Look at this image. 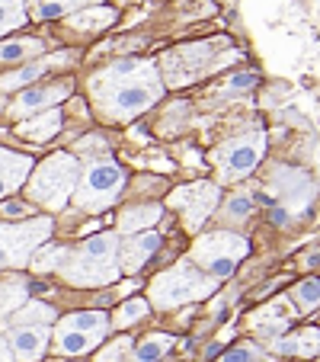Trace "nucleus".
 Wrapping results in <instances>:
<instances>
[{"label": "nucleus", "mask_w": 320, "mask_h": 362, "mask_svg": "<svg viewBox=\"0 0 320 362\" xmlns=\"http://www.w3.org/2000/svg\"><path fill=\"white\" fill-rule=\"evenodd\" d=\"M81 170H83L81 160L71 151H58V154H52V158L39 160L32 167V173L26 180V196L35 205L48 209V212H61L71 202V196H74Z\"/></svg>", "instance_id": "nucleus-3"}, {"label": "nucleus", "mask_w": 320, "mask_h": 362, "mask_svg": "<svg viewBox=\"0 0 320 362\" xmlns=\"http://www.w3.org/2000/svg\"><path fill=\"white\" fill-rule=\"evenodd\" d=\"M26 295H29V282L23 279V276L0 279V321L13 315L16 308L26 305Z\"/></svg>", "instance_id": "nucleus-23"}, {"label": "nucleus", "mask_w": 320, "mask_h": 362, "mask_svg": "<svg viewBox=\"0 0 320 362\" xmlns=\"http://www.w3.org/2000/svg\"><path fill=\"white\" fill-rule=\"evenodd\" d=\"M74 83L71 81H55V83H32L29 90H23L16 96V103L10 106V116L13 119H29V116H39L45 110H55L61 100H68Z\"/></svg>", "instance_id": "nucleus-11"}, {"label": "nucleus", "mask_w": 320, "mask_h": 362, "mask_svg": "<svg viewBox=\"0 0 320 362\" xmlns=\"http://www.w3.org/2000/svg\"><path fill=\"white\" fill-rule=\"evenodd\" d=\"M215 282L218 279H211L208 273H202L192 260H183L177 267L164 269L160 276H154V282H150V305L160 308V311H170V308L208 298L215 292Z\"/></svg>", "instance_id": "nucleus-4"}, {"label": "nucleus", "mask_w": 320, "mask_h": 362, "mask_svg": "<svg viewBox=\"0 0 320 362\" xmlns=\"http://www.w3.org/2000/svg\"><path fill=\"white\" fill-rule=\"evenodd\" d=\"M109 334V315L102 311H74L64 315L52 330V343L61 356H83L102 343Z\"/></svg>", "instance_id": "nucleus-6"}, {"label": "nucleus", "mask_w": 320, "mask_h": 362, "mask_svg": "<svg viewBox=\"0 0 320 362\" xmlns=\"http://www.w3.org/2000/svg\"><path fill=\"white\" fill-rule=\"evenodd\" d=\"M52 238V218H29L16 225H0V269H20L32 263L35 250Z\"/></svg>", "instance_id": "nucleus-7"}, {"label": "nucleus", "mask_w": 320, "mask_h": 362, "mask_svg": "<svg viewBox=\"0 0 320 362\" xmlns=\"http://www.w3.org/2000/svg\"><path fill=\"white\" fill-rule=\"evenodd\" d=\"M266 151V135L263 132H250L244 138H234L218 151V170L221 180H240L263 160Z\"/></svg>", "instance_id": "nucleus-9"}, {"label": "nucleus", "mask_w": 320, "mask_h": 362, "mask_svg": "<svg viewBox=\"0 0 320 362\" xmlns=\"http://www.w3.org/2000/svg\"><path fill=\"white\" fill-rule=\"evenodd\" d=\"M148 308H150V305H148L144 298H129V301H125V305L116 311L112 324H116V327H131V324H138L144 315H148Z\"/></svg>", "instance_id": "nucleus-29"}, {"label": "nucleus", "mask_w": 320, "mask_h": 362, "mask_svg": "<svg viewBox=\"0 0 320 362\" xmlns=\"http://www.w3.org/2000/svg\"><path fill=\"white\" fill-rule=\"evenodd\" d=\"M218 202H221V189L215 183H192L170 192V205L183 209V221L189 231H198L202 221L218 209Z\"/></svg>", "instance_id": "nucleus-10"}, {"label": "nucleus", "mask_w": 320, "mask_h": 362, "mask_svg": "<svg viewBox=\"0 0 320 362\" xmlns=\"http://www.w3.org/2000/svg\"><path fill=\"white\" fill-rule=\"evenodd\" d=\"M292 295L301 311H314V308H320V279H301L292 288Z\"/></svg>", "instance_id": "nucleus-28"}, {"label": "nucleus", "mask_w": 320, "mask_h": 362, "mask_svg": "<svg viewBox=\"0 0 320 362\" xmlns=\"http://www.w3.org/2000/svg\"><path fill=\"white\" fill-rule=\"evenodd\" d=\"M122 186H125V170L109 154L106 158H90V164L81 170L71 205L77 212H102L122 196Z\"/></svg>", "instance_id": "nucleus-5"}, {"label": "nucleus", "mask_w": 320, "mask_h": 362, "mask_svg": "<svg viewBox=\"0 0 320 362\" xmlns=\"http://www.w3.org/2000/svg\"><path fill=\"white\" fill-rule=\"evenodd\" d=\"M68 58H71L68 52H61V55H45V58H35V62L23 64V68L13 71V74H4L0 77V93H7V90H20V87H26V83H39L48 71L58 68V64H64Z\"/></svg>", "instance_id": "nucleus-17"}, {"label": "nucleus", "mask_w": 320, "mask_h": 362, "mask_svg": "<svg viewBox=\"0 0 320 362\" xmlns=\"http://www.w3.org/2000/svg\"><path fill=\"white\" fill-rule=\"evenodd\" d=\"M48 340H52L48 324H23V327L7 330V343L13 349L16 362H39L48 349Z\"/></svg>", "instance_id": "nucleus-13"}, {"label": "nucleus", "mask_w": 320, "mask_h": 362, "mask_svg": "<svg viewBox=\"0 0 320 362\" xmlns=\"http://www.w3.org/2000/svg\"><path fill=\"white\" fill-rule=\"evenodd\" d=\"M58 129H61V110L55 106V110H45V112H39V116L23 119V122L16 125V135L32 144H45L58 135Z\"/></svg>", "instance_id": "nucleus-18"}, {"label": "nucleus", "mask_w": 320, "mask_h": 362, "mask_svg": "<svg viewBox=\"0 0 320 362\" xmlns=\"http://www.w3.org/2000/svg\"><path fill=\"white\" fill-rule=\"evenodd\" d=\"M160 250V234L157 231H141V234H129V238L119 244V267L122 273L135 276L138 269H144V263Z\"/></svg>", "instance_id": "nucleus-14"}, {"label": "nucleus", "mask_w": 320, "mask_h": 362, "mask_svg": "<svg viewBox=\"0 0 320 362\" xmlns=\"http://www.w3.org/2000/svg\"><path fill=\"white\" fill-rule=\"evenodd\" d=\"M29 173H32V158L20 154V151L0 148V199H7L20 186H26Z\"/></svg>", "instance_id": "nucleus-15"}, {"label": "nucleus", "mask_w": 320, "mask_h": 362, "mask_svg": "<svg viewBox=\"0 0 320 362\" xmlns=\"http://www.w3.org/2000/svg\"><path fill=\"white\" fill-rule=\"evenodd\" d=\"M26 20H29L26 0H0V35L26 26Z\"/></svg>", "instance_id": "nucleus-26"}, {"label": "nucleus", "mask_w": 320, "mask_h": 362, "mask_svg": "<svg viewBox=\"0 0 320 362\" xmlns=\"http://www.w3.org/2000/svg\"><path fill=\"white\" fill-rule=\"evenodd\" d=\"M71 247H39V250H35V257H32V267L35 269H61L64 263L71 260Z\"/></svg>", "instance_id": "nucleus-27"}, {"label": "nucleus", "mask_w": 320, "mask_h": 362, "mask_svg": "<svg viewBox=\"0 0 320 362\" xmlns=\"http://www.w3.org/2000/svg\"><path fill=\"white\" fill-rule=\"evenodd\" d=\"M221 362H263V349L253 346V343H240V346L227 349Z\"/></svg>", "instance_id": "nucleus-30"}, {"label": "nucleus", "mask_w": 320, "mask_h": 362, "mask_svg": "<svg viewBox=\"0 0 320 362\" xmlns=\"http://www.w3.org/2000/svg\"><path fill=\"white\" fill-rule=\"evenodd\" d=\"M170 349H173L170 334H148L138 343H131V353L125 362H157V359H164Z\"/></svg>", "instance_id": "nucleus-20"}, {"label": "nucleus", "mask_w": 320, "mask_h": 362, "mask_svg": "<svg viewBox=\"0 0 320 362\" xmlns=\"http://www.w3.org/2000/svg\"><path fill=\"white\" fill-rule=\"evenodd\" d=\"M292 317H295V305L282 295V298H273L269 305H263L259 311H253L250 330L256 337H263V340H275V337H282L288 330Z\"/></svg>", "instance_id": "nucleus-12"}, {"label": "nucleus", "mask_w": 320, "mask_h": 362, "mask_svg": "<svg viewBox=\"0 0 320 362\" xmlns=\"http://www.w3.org/2000/svg\"><path fill=\"white\" fill-rule=\"evenodd\" d=\"M42 39H7L0 42V64H29L42 55Z\"/></svg>", "instance_id": "nucleus-21"}, {"label": "nucleus", "mask_w": 320, "mask_h": 362, "mask_svg": "<svg viewBox=\"0 0 320 362\" xmlns=\"http://www.w3.org/2000/svg\"><path fill=\"white\" fill-rule=\"evenodd\" d=\"M247 240L240 234H227V231H218V234H205V238L196 240L192 247L189 260L196 263L202 273H208L211 279H227V276L237 269V263L247 257Z\"/></svg>", "instance_id": "nucleus-8"}, {"label": "nucleus", "mask_w": 320, "mask_h": 362, "mask_svg": "<svg viewBox=\"0 0 320 362\" xmlns=\"http://www.w3.org/2000/svg\"><path fill=\"white\" fill-rule=\"evenodd\" d=\"M0 212L4 215H10V218H23V215H29L32 209H29L26 202H16V199H7V202L0 205Z\"/></svg>", "instance_id": "nucleus-33"}, {"label": "nucleus", "mask_w": 320, "mask_h": 362, "mask_svg": "<svg viewBox=\"0 0 320 362\" xmlns=\"http://www.w3.org/2000/svg\"><path fill=\"white\" fill-rule=\"evenodd\" d=\"M273 353L295 356V359H314L320 356V327H301L295 334H282L273 340Z\"/></svg>", "instance_id": "nucleus-16"}, {"label": "nucleus", "mask_w": 320, "mask_h": 362, "mask_svg": "<svg viewBox=\"0 0 320 362\" xmlns=\"http://www.w3.org/2000/svg\"><path fill=\"white\" fill-rule=\"evenodd\" d=\"M250 209H253V199L247 196V192L227 199V218H234V221H244L247 215H250Z\"/></svg>", "instance_id": "nucleus-32"}, {"label": "nucleus", "mask_w": 320, "mask_h": 362, "mask_svg": "<svg viewBox=\"0 0 320 362\" xmlns=\"http://www.w3.org/2000/svg\"><path fill=\"white\" fill-rule=\"evenodd\" d=\"M0 362H16V356H13V349H10L7 337H0Z\"/></svg>", "instance_id": "nucleus-34"}, {"label": "nucleus", "mask_w": 320, "mask_h": 362, "mask_svg": "<svg viewBox=\"0 0 320 362\" xmlns=\"http://www.w3.org/2000/svg\"><path fill=\"white\" fill-rule=\"evenodd\" d=\"M119 231H102L93 234L90 240H83L71 260L58 269L64 282L77 288H93V286H109L122 276V267H119Z\"/></svg>", "instance_id": "nucleus-2"}, {"label": "nucleus", "mask_w": 320, "mask_h": 362, "mask_svg": "<svg viewBox=\"0 0 320 362\" xmlns=\"http://www.w3.org/2000/svg\"><path fill=\"white\" fill-rule=\"evenodd\" d=\"M164 93L160 71L148 62H119L93 77V96L100 110L112 122H129L150 110Z\"/></svg>", "instance_id": "nucleus-1"}, {"label": "nucleus", "mask_w": 320, "mask_h": 362, "mask_svg": "<svg viewBox=\"0 0 320 362\" xmlns=\"http://www.w3.org/2000/svg\"><path fill=\"white\" fill-rule=\"evenodd\" d=\"M131 353V340L129 337H122V340H112L109 349H102L100 356H96V362H125Z\"/></svg>", "instance_id": "nucleus-31"}, {"label": "nucleus", "mask_w": 320, "mask_h": 362, "mask_svg": "<svg viewBox=\"0 0 320 362\" xmlns=\"http://www.w3.org/2000/svg\"><path fill=\"white\" fill-rule=\"evenodd\" d=\"M160 215H164V205H131V209H125L122 215H119V234H141L148 231L150 225H157L160 221Z\"/></svg>", "instance_id": "nucleus-19"}, {"label": "nucleus", "mask_w": 320, "mask_h": 362, "mask_svg": "<svg viewBox=\"0 0 320 362\" xmlns=\"http://www.w3.org/2000/svg\"><path fill=\"white\" fill-rule=\"evenodd\" d=\"M32 20H58V16H71L74 10H83L90 4H100V0H26Z\"/></svg>", "instance_id": "nucleus-22"}, {"label": "nucleus", "mask_w": 320, "mask_h": 362, "mask_svg": "<svg viewBox=\"0 0 320 362\" xmlns=\"http://www.w3.org/2000/svg\"><path fill=\"white\" fill-rule=\"evenodd\" d=\"M55 321V308L45 301H26L23 308H16L13 315L7 317L10 327H23V324H52Z\"/></svg>", "instance_id": "nucleus-25"}, {"label": "nucleus", "mask_w": 320, "mask_h": 362, "mask_svg": "<svg viewBox=\"0 0 320 362\" xmlns=\"http://www.w3.org/2000/svg\"><path fill=\"white\" fill-rule=\"evenodd\" d=\"M109 23H116V10H109V7H83V10H77V13L68 16V26L83 29V33L106 29Z\"/></svg>", "instance_id": "nucleus-24"}]
</instances>
